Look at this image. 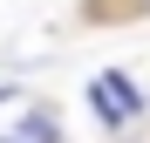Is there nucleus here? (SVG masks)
I'll list each match as a JSON object with an SVG mask.
<instances>
[{
	"label": "nucleus",
	"instance_id": "f257e3e1",
	"mask_svg": "<svg viewBox=\"0 0 150 143\" xmlns=\"http://www.w3.org/2000/svg\"><path fill=\"white\" fill-rule=\"evenodd\" d=\"M89 109L116 130V123H130V116H143V89L123 75V68H103V75L89 82Z\"/></svg>",
	"mask_w": 150,
	"mask_h": 143
},
{
	"label": "nucleus",
	"instance_id": "f03ea898",
	"mask_svg": "<svg viewBox=\"0 0 150 143\" xmlns=\"http://www.w3.org/2000/svg\"><path fill=\"white\" fill-rule=\"evenodd\" d=\"M21 143H62V123H55V116H48V109H28V116H21V130H14Z\"/></svg>",
	"mask_w": 150,
	"mask_h": 143
},
{
	"label": "nucleus",
	"instance_id": "7ed1b4c3",
	"mask_svg": "<svg viewBox=\"0 0 150 143\" xmlns=\"http://www.w3.org/2000/svg\"><path fill=\"white\" fill-rule=\"evenodd\" d=\"M0 143H21V136H0Z\"/></svg>",
	"mask_w": 150,
	"mask_h": 143
},
{
	"label": "nucleus",
	"instance_id": "20e7f679",
	"mask_svg": "<svg viewBox=\"0 0 150 143\" xmlns=\"http://www.w3.org/2000/svg\"><path fill=\"white\" fill-rule=\"evenodd\" d=\"M143 7H150V0H143Z\"/></svg>",
	"mask_w": 150,
	"mask_h": 143
}]
</instances>
